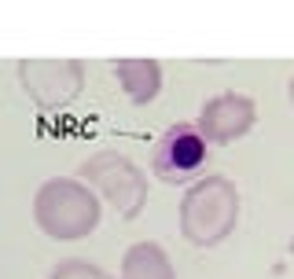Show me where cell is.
Masks as SVG:
<instances>
[{
	"label": "cell",
	"mask_w": 294,
	"mask_h": 279,
	"mask_svg": "<svg viewBox=\"0 0 294 279\" xmlns=\"http://www.w3.org/2000/svg\"><path fill=\"white\" fill-rule=\"evenodd\" d=\"M291 250H294V235H291Z\"/></svg>",
	"instance_id": "11"
},
{
	"label": "cell",
	"mask_w": 294,
	"mask_h": 279,
	"mask_svg": "<svg viewBox=\"0 0 294 279\" xmlns=\"http://www.w3.org/2000/svg\"><path fill=\"white\" fill-rule=\"evenodd\" d=\"M254 122H258V107L246 92H221L202 103L195 125L206 136V143H232L250 133Z\"/></svg>",
	"instance_id": "5"
},
{
	"label": "cell",
	"mask_w": 294,
	"mask_h": 279,
	"mask_svg": "<svg viewBox=\"0 0 294 279\" xmlns=\"http://www.w3.org/2000/svg\"><path fill=\"white\" fill-rule=\"evenodd\" d=\"M103 206L81 176H52L33 195V220L48 239L78 243L99 228Z\"/></svg>",
	"instance_id": "1"
},
{
	"label": "cell",
	"mask_w": 294,
	"mask_h": 279,
	"mask_svg": "<svg viewBox=\"0 0 294 279\" xmlns=\"http://www.w3.org/2000/svg\"><path fill=\"white\" fill-rule=\"evenodd\" d=\"M239 224V188L221 173L198 176L180 199V235L192 246L210 250Z\"/></svg>",
	"instance_id": "2"
},
{
	"label": "cell",
	"mask_w": 294,
	"mask_h": 279,
	"mask_svg": "<svg viewBox=\"0 0 294 279\" xmlns=\"http://www.w3.org/2000/svg\"><path fill=\"white\" fill-rule=\"evenodd\" d=\"M48 279H110L96 261H85V257H66L52 268Z\"/></svg>",
	"instance_id": "9"
},
{
	"label": "cell",
	"mask_w": 294,
	"mask_h": 279,
	"mask_svg": "<svg viewBox=\"0 0 294 279\" xmlns=\"http://www.w3.org/2000/svg\"><path fill=\"white\" fill-rule=\"evenodd\" d=\"M81 180L96 191V199L110 202L121 220H136L147 206V176L121 151H99L81 165Z\"/></svg>",
	"instance_id": "3"
},
{
	"label": "cell",
	"mask_w": 294,
	"mask_h": 279,
	"mask_svg": "<svg viewBox=\"0 0 294 279\" xmlns=\"http://www.w3.org/2000/svg\"><path fill=\"white\" fill-rule=\"evenodd\" d=\"M118 88L125 92L132 103H155L162 92V63L158 59H121L114 63Z\"/></svg>",
	"instance_id": "7"
},
{
	"label": "cell",
	"mask_w": 294,
	"mask_h": 279,
	"mask_svg": "<svg viewBox=\"0 0 294 279\" xmlns=\"http://www.w3.org/2000/svg\"><path fill=\"white\" fill-rule=\"evenodd\" d=\"M287 92H291V103H294V77H291V85H287Z\"/></svg>",
	"instance_id": "10"
},
{
	"label": "cell",
	"mask_w": 294,
	"mask_h": 279,
	"mask_svg": "<svg viewBox=\"0 0 294 279\" xmlns=\"http://www.w3.org/2000/svg\"><path fill=\"white\" fill-rule=\"evenodd\" d=\"M22 77H37L48 81L44 88L30 92L41 107H66L70 99H78L81 92V63L74 59H37V63H22L18 67Z\"/></svg>",
	"instance_id": "6"
},
{
	"label": "cell",
	"mask_w": 294,
	"mask_h": 279,
	"mask_svg": "<svg viewBox=\"0 0 294 279\" xmlns=\"http://www.w3.org/2000/svg\"><path fill=\"white\" fill-rule=\"evenodd\" d=\"M118 279H177V268L158 243H132L121 257Z\"/></svg>",
	"instance_id": "8"
},
{
	"label": "cell",
	"mask_w": 294,
	"mask_h": 279,
	"mask_svg": "<svg viewBox=\"0 0 294 279\" xmlns=\"http://www.w3.org/2000/svg\"><path fill=\"white\" fill-rule=\"evenodd\" d=\"M210 162V143L198 133L195 122H177L169 125L162 140L155 143V154H151V173L162 184H188L198 180Z\"/></svg>",
	"instance_id": "4"
}]
</instances>
